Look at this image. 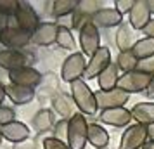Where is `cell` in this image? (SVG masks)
Instances as JSON below:
<instances>
[{
	"mask_svg": "<svg viewBox=\"0 0 154 149\" xmlns=\"http://www.w3.org/2000/svg\"><path fill=\"white\" fill-rule=\"evenodd\" d=\"M71 97L75 101L76 107L80 109L82 114H95L99 109L97 99H95V92L87 85L83 78L76 80L71 83Z\"/></svg>",
	"mask_w": 154,
	"mask_h": 149,
	"instance_id": "1",
	"label": "cell"
},
{
	"mask_svg": "<svg viewBox=\"0 0 154 149\" xmlns=\"http://www.w3.org/2000/svg\"><path fill=\"white\" fill-rule=\"evenodd\" d=\"M88 125L85 114L76 113L69 120V132H68V146L69 149H85L88 142Z\"/></svg>",
	"mask_w": 154,
	"mask_h": 149,
	"instance_id": "2",
	"label": "cell"
},
{
	"mask_svg": "<svg viewBox=\"0 0 154 149\" xmlns=\"http://www.w3.org/2000/svg\"><path fill=\"white\" fill-rule=\"evenodd\" d=\"M151 80H152V75H147L144 71L135 70V71H130V73H123L119 76L118 88H121L126 94H140V92H146L149 88Z\"/></svg>",
	"mask_w": 154,
	"mask_h": 149,
	"instance_id": "3",
	"label": "cell"
},
{
	"mask_svg": "<svg viewBox=\"0 0 154 149\" xmlns=\"http://www.w3.org/2000/svg\"><path fill=\"white\" fill-rule=\"evenodd\" d=\"M87 63L85 61V54L83 52H73L64 59L63 68H61V78L68 83H73L76 80H82L87 70Z\"/></svg>",
	"mask_w": 154,
	"mask_h": 149,
	"instance_id": "4",
	"label": "cell"
},
{
	"mask_svg": "<svg viewBox=\"0 0 154 149\" xmlns=\"http://www.w3.org/2000/svg\"><path fill=\"white\" fill-rule=\"evenodd\" d=\"M149 141V127L146 125H130L121 135L119 141V149H142Z\"/></svg>",
	"mask_w": 154,
	"mask_h": 149,
	"instance_id": "5",
	"label": "cell"
},
{
	"mask_svg": "<svg viewBox=\"0 0 154 149\" xmlns=\"http://www.w3.org/2000/svg\"><path fill=\"white\" fill-rule=\"evenodd\" d=\"M31 64H33V56L28 52L12 49L0 50V68L7 70L9 73L21 68H31Z\"/></svg>",
	"mask_w": 154,
	"mask_h": 149,
	"instance_id": "6",
	"label": "cell"
},
{
	"mask_svg": "<svg viewBox=\"0 0 154 149\" xmlns=\"http://www.w3.org/2000/svg\"><path fill=\"white\" fill-rule=\"evenodd\" d=\"M80 35V47L85 56H94L99 49H100V33L99 28L94 24V21H88L78 29Z\"/></svg>",
	"mask_w": 154,
	"mask_h": 149,
	"instance_id": "7",
	"label": "cell"
},
{
	"mask_svg": "<svg viewBox=\"0 0 154 149\" xmlns=\"http://www.w3.org/2000/svg\"><path fill=\"white\" fill-rule=\"evenodd\" d=\"M14 19L17 23V28H21L23 31H26L29 35H33L36 28L40 26V17L29 2H19V9L16 12Z\"/></svg>",
	"mask_w": 154,
	"mask_h": 149,
	"instance_id": "8",
	"label": "cell"
},
{
	"mask_svg": "<svg viewBox=\"0 0 154 149\" xmlns=\"http://www.w3.org/2000/svg\"><path fill=\"white\" fill-rule=\"evenodd\" d=\"M109 64H111V49H109V47H100V49L88 59L83 80H94L95 76H99Z\"/></svg>",
	"mask_w": 154,
	"mask_h": 149,
	"instance_id": "9",
	"label": "cell"
},
{
	"mask_svg": "<svg viewBox=\"0 0 154 149\" xmlns=\"http://www.w3.org/2000/svg\"><path fill=\"white\" fill-rule=\"evenodd\" d=\"M99 107L104 109H112V107H125V104L130 99V94L123 92L121 88H112V90H97L95 92Z\"/></svg>",
	"mask_w": 154,
	"mask_h": 149,
	"instance_id": "10",
	"label": "cell"
},
{
	"mask_svg": "<svg viewBox=\"0 0 154 149\" xmlns=\"http://www.w3.org/2000/svg\"><path fill=\"white\" fill-rule=\"evenodd\" d=\"M0 42L4 43L7 49L19 50V49H24V47L29 45L31 35L26 33V31H23L17 26H9L4 31H0Z\"/></svg>",
	"mask_w": 154,
	"mask_h": 149,
	"instance_id": "11",
	"label": "cell"
},
{
	"mask_svg": "<svg viewBox=\"0 0 154 149\" xmlns=\"http://www.w3.org/2000/svg\"><path fill=\"white\" fill-rule=\"evenodd\" d=\"M43 75H40V71H36L35 68H21L9 73V80L14 85H21V87H28V88H35L40 87L42 83Z\"/></svg>",
	"mask_w": 154,
	"mask_h": 149,
	"instance_id": "12",
	"label": "cell"
},
{
	"mask_svg": "<svg viewBox=\"0 0 154 149\" xmlns=\"http://www.w3.org/2000/svg\"><path fill=\"white\" fill-rule=\"evenodd\" d=\"M99 120L111 125V127H130L132 118V111L126 107H112V109H104L99 114Z\"/></svg>",
	"mask_w": 154,
	"mask_h": 149,
	"instance_id": "13",
	"label": "cell"
},
{
	"mask_svg": "<svg viewBox=\"0 0 154 149\" xmlns=\"http://www.w3.org/2000/svg\"><path fill=\"white\" fill-rule=\"evenodd\" d=\"M57 31H59V24L52 21H43L36 31L31 35V42L40 47H49L57 40Z\"/></svg>",
	"mask_w": 154,
	"mask_h": 149,
	"instance_id": "14",
	"label": "cell"
},
{
	"mask_svg": "<svg viewBox=\"0 0 154 149\" xmlns=\"http://www.w3.org/2000/svg\"><path fill=\"white\" fill-rule=\"evenodd\" d=\"M128 23L137 31H142L151 23V11H149L147 0H135V5L128 14Z\"/></svg>",
	"mask_w": 154,
	"mask_h": 149,
	"instance_id": "15",
	"label": "cell"
},
{
	"mask_svg": "<svg viewBox=\"0 0 154 149\" xmlns=\"http://www.w3.org/2000/svg\"><path fill=\"white\" fill-rule=\"evenodd\" d=\"M114 40H116L119 52H128L135 47V43L139 42L140 38H137V29L133 28L130 23H123L121 26H118Z\"/></svg>",
	"mask_w": 154,
	"mask_h": 149,
	"instance_id": "16",
	"label": "cell"
},
{
	"mask_svg": "<svg viewBox=\"0 0 154 149\" xmlns=\"http://www.w3.org/2000/svg\"><path fill=\"white\" fill-rule=\"evenodd\" d=\"M29 128L26 123L23 121H12L9 125H4L2 127V135L4 139H7L9 142H14V144H21L24 141H29Z\"/></svg>",
	"mask_w": 154,
	"mask_h": 149,
	"instance_id": "17",
	"label": "cell"
},
{
	"mask_svg": "<svg viewBox=\"0 0 154 149\" xmlns=\"http://www.w3.org/2000/svg\"><path fill=\"white\" fill-rule=\"evenodd\" d=\"M92 21L97 28H114L123 24V16L114 7H104L92 17Z\"/></svg>",
	"mask_w": 154,
	"mask_h": 149,
	"instance_id": "18",
	"label": "cell"
},
{
	"mask_svg": "<svg viewBox=\"0 0 154 149\" xmlns=\"http://www.w3.org/2000/svg\"><path fill=\"white\" fill-rule=\"evenodd\" d=\"M5 90H7V97L11 99V102L16 104V106L29 104L31 101L35 99V88H28V87L9 83V85H5Z\"/></svg>",
	"mask_w": 154,
	"mask_h": 149,
	"instance_id": "19",
	"label": "cell"
},
{
	"mask_svg": "<svg viewBox=\"0 0 154 149\" xmlns=\"http://www.w3.org/2000/svg\"><path fill=\"white\" fill-rule=\"evenodd\" d=\"M75 101L71 95L68 94H57L56 97L52 99V107H54V113H57L61 116V120H71L75 116Z\"/></svg>",
	"mask_w": 154,
	"mask_h": 149,
	"instance_id": "20",
	"label": "cell"
},
{
	"mask_svg": "<svg viewBox=\"0 0 154 149\" xmlns=\"http://www.w3.org/2000/svg\"><path fill=\"white\" fill-rule=\"evenodd\" d=\"M130 111L135 123L146 125V127L154 125V102H137Z\"/></svg>",
	"mask_w": 154,
	"mask_h": 149,
	"instance_id": "21",
	"label": "cell"
},
{
	"mask_svg": "<svg viewBox=\"0 0 154 149\" xmlns=\"http://www.w3.org/2000/svg\"><path fill=\"white\" fill-rule=\"evenodd\" d=\"M97 82H99V90H112V88H118L119 70H118V66H116V63L109 64L97 76Z\"/></svg>",
	"mask_w": 154,
	"mask_h": 149,
	"instance_id": "22",
	"label": "cell"
},
{
	"mask_svg": "<svg viewBox=\"0 0 154 149\" xmlns=\"http://www.w3.org/2000/svg\"><path fill=\"white\" fill-rule=\"evenodd\" d=\"M88 142L94 149H106L109 146V134L106 128L99 123H90L88 125Z\"/></svg>",
	"mask_w": 154,
	"mask_h": 149,
	"instance_id": "23",
	"label": "cell"
},
{
	"mask_svg": "<svg viewBox=\"0 0 154 149\" xmlns=\"http://www.w3.org/2000/svg\"><path fill=\"white\" fill-rule=\"evenodd\" d=\"M56 114L52 109H40L38 113H35L33 116V127L38 134L42 132H49L56 127Z\"/></svg>",
	"mask_w": 154,
	"mask_h": 149,
	"instance_id": "24",
	"label": "cell"
},
{
	"mask_svg": "<svg viewBox=\"0 0 154 149\" xmlns=\"http://www.w3.org/2000/svg\"><path fill=\"white\" fill-rule=\"evenodd\" d=\"M78 4H80V0H54L52 2V14L57 19H61L64 16H73Z\"/></svg>",
	"mask_w": 154,
	"mask_h": 149,
	"instance_id": "25",
	"label": "cell"
},
{
	"mask_svg": "<svg viewBox=\"0 0 154 149\" xmlns=\"http://www.w3.org/2000/svg\"><path fill=\"white\" fill-rule=\"evenodd\" d=\"M132 52L139 61L154 57V38H147V36L140 38L139 42L135 43V47L132 49Z\"/></svg>",
	"mask_w": 154,
	"mask_h": 149,
	"instance_id": "26",
	"label": "cell"
},
{
	"mask_svg": "<svg viewBox=\"0 0 154 149\" xmlns=\"http://www.w3.org/2000/svg\"><path fill=\"white\" fill-rule=\"evenodd\" d=\"M139 59L133 56L132 50H128V52H119L118 57H116V66H118L119 71H123V73H130V71H135L139 68Z\"/></svg>",
	"mask_w": 154,
	"mask_h": 149,
	"instance_id": "27",
	"label": "cell"
},
{
	"mask_svg": "<svg viewBox=\"0 0 154 149\" xmlns=\"http://www.w3.org/2000/svg\"><path fill=\"white\" fill-rule=\"evenodd\" d=\"M56 43L64 50H75L76 49V42H75V36L71 33V29L68 28V26H63V24H59Z\"/></svg>",
	"mask_w": 154,
	"mask_h": 149,
	"instance_id": "28",
	"label": "cell"
},
{
	"mask_svg": "<svg viewBox=\"0 0 154 149\" xmlns=\"http://www.w3.org/2000/svg\"><path fill=\"white\" fill-rule=\"evenodd\" d=\"M68 132H69V120H59L56 127L52 128V137L68 144Z\"/></svg>",
	"mask_w": 154,
	"mask_h": 149,
	"instance_id": "29",
	"label": "cell"
},
{
	"mask_svg": "<svg viewBox=\"0 0 154 149\" xmlns=\"http://www.w3.org/2000/svg\"><path fill=\"white\" fill-rule=\"evenodd\" d=\"M19 9V0H0V14L2 16H16Z\"/></svg>",
	"mask_w": 154,
	"mask_h": 149,
	"instance_id": "30",
	"label": "cell"
},
{
	"mask_svg": "<svg viewBox=\"0 0 154 149\" xmlns=\"http://www.w3.org/2000/svg\"><path fill=\"white\" fill-rule=\"evenodd\" d=\"M16 121V111L9 106H0V127Z\"/></svg>",
	"mask_w": 154,
	"mask_h": 149,
	"instance_id": "31",
	"label": "cell"
},
{
	"mask_svg": "<svg viewBox=\"0 0 154 149\" xmlns=\"http://www.w3.org/2000/svg\"><path fill=\"white\" fill-rule=\"evenodd\" d=\"M135 5V0H114V9L118 11L121 16L130 14V11Z\"/></svg>",
	"mask_w": 154,
	"mask_h": 149,
	"instance_id": "32",
	"label": "cell"
},
{
	"mask_svg": "<svg viewBox=\"0 0 154 149\" xmlns=\"http://www.w3.org/2000/svg\"><path fill=\"white\" fill-rule=\"evenodd\" d=\"M43 149H69V146L63 141H57L54 139L52 135L47 137V139H43Z\"/></svg>",
	"mask_w": 154,
	"mask_h": 149,
	"instance_id": "33",
	"label": "cell"
},
{
	"mask_svg": "<svg viewBox=\"0 0 154 149\" xmlns=\"http://www.w3.org/2000/svg\"><path fill=\"white\" fill-rule=\"evenodd\" d=\"M139 71H144L147 75H154V57H149V59H144L139 63Z\"/></svg>",
	"mask_w": 154,
	"mask_h": 149,
	"instance_id": "34",
	"label": "cell"
},
{
	"mask_svg": "<svg viewBox=\"0 0 154 149\" xmlns=\"http://www.w3.org/2000/svg\"><path fill=\"white\" fill-rule=\"evenodd\" d=\"M142 33H144L147 38H154V19H151V23L142 29Z\"/></svg>",
	"mask_w": 154,
	"mask_h": 149,
	"instance_id": "35",
	"label": "cell"
},
{
	"mask_svg": "<svg viewBox=\"0 0 154 149\" xmlns=\"http://www.w3.org/2000/svg\"><path fill=\"white\" fill-rule=\"evenodd\" d=\"M12 149H35V142L33 141H24L21 144H16Z\"/></svg>",
	"mask_w": 154,
	"mask_h": 149,
	"instance_id": "36",
	"label": "cell"
},
{
	"mask_svg": "<svg viewBox=\"0 0 154 149\" xmlns=\"http://www.w3.org/2000/svg\"><path fill=\"white\" fill-rule=\"evenodd\" d=\"M146 95L149 99H154V75H152V80H151V85H149V88L146 90Z\"/></svg>",
	"mask_w": 154,
	"mask_h": 149,
	"instance_id": "37",
	"label": "cell"
},
{
	"mask_svg": "<svg viewBox=\"0 0 154 149\" xmlns=\"http://www.w3.org/2000/svg\"><path fill=\"white\" fill-rule=\"evenodd\" d=\"M7 97V90H5V85L0 82V106L4 104V99Z\"/></svg>",
	"mask_w": 154,
	"mask_h": 149,
	"instance_id": "38",
	"label": "cell"
},
{
	"mask_svg": "<svg viewBox=\"0 0 154 149\" xmlns=\"http://www.w3.org/2000/svg\"><path fill=\"white\" fill-rule=\"evenodd\" d=\"M142 149H154V139H149V141L146 142V146Z\"/></svg>",
	"mask_w": 154,
	"mask_h": 149,
	"instance_id": "39",
	"label": "cell"
},
{
	"mask_svg": "<svg viewBox=\"0 0 154 149\" xmlns=\"http://www.w3.org/2000/svg\"><path fill=\"white\" fill-rule=\"evenodd\" d=\"M147 4H149V11H151V14H154V0H147Z\"/></svg>",
	"mask_w": 154,
	"mask_h": 149,
	"instance_id": "40",
	"label": "cell"
},
{
	"mask_svg": "<svg viewBox=\"0 0 154 149\" xmlns=\"http://www.w3.org/2000/svg\"><path fill=\"white\" fill-rule=\"evenodd\" d=\"M2 141H4V135H2V127H0V146H2Z\"/></svg>",
	"mask_w": 154,
	"mask_h": 149,
	"instance_id": "41",
	"label": "cell"
},
{
	"mask_svg": "<svg viewBox=\"0 0 154 149\" xmlns=\"http://www.w3.org/2000/svg\"><path fill=\"white\" fill-rule=\"evenodd\" d=\"M106 149H107V147H106Z\"/></svg>",
	"mask_w": 154,
	"mask_h": 149,
	"instance_id": "42",
	"label": "cell"
}]
</instances>
